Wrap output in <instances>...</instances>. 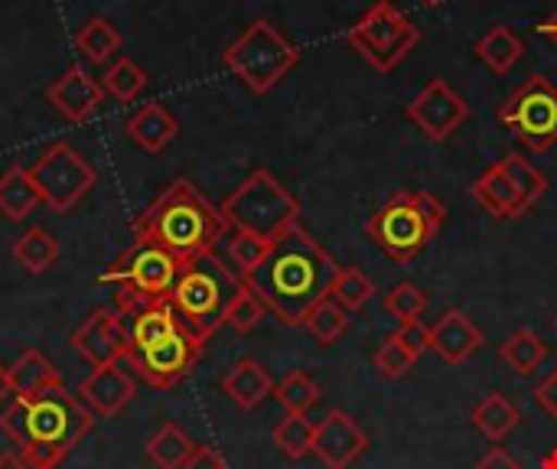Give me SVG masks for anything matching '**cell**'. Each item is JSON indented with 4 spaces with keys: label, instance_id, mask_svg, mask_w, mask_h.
<instances>
[{
    "label": "cell",
    "instance_id": "cell-1",
    "mask_svg": "<svg viewBox=\"0 0 557 469\" xmlns=\"http://www.w3.org/2000/svg\"><path fill=\"white\" fill-rule=\"evenodd\" d=\"M336 274L339 264L333 261V255L323 245H317L307 229L294 225L271 245L268 258L242 281L284 326H304L307 313L330 297Z\"/></svg>",
    "mask_w": 557,
    "mask_h": 469
},
{
    "label": "cell",
    "instance_id": "cell-2",
    "mask_svg": "<svg viewBox=\"0 0 557 469\" xmlns=\"http://www.w3.org/2000/svg\"><path fill=\"white\" fill-rule=\"evenodd\" d=\"M95 415L62 382L33 398H13L0 415V431L20 444L29 469H55L91 431Z\"/></svg>",
    "mask_w": 557,
    "mask_h": 469
},
{
    "label": "cell",
    "instance_id": "cell-3",
    "mask_svg": "<svg viewBox=\"0 0 557 469\" xmlns=\"http://www.w3.org/2000/svg\"><path fill=\"white\" fill-rule=\"evenodd\" d=\"M127 326L124 366L147 385L166 392L193 375L196 362L206 353V343L180 320L170 297L140 307L131 317H121Z\"/></svg>",
    "mask_w": 557,
    "mask_h": 469
},
{
    "label": "cell",
    "instance_id": "cell-4",
    "mask_svg": "<svg viewBox=\"0 0 557 469\" xmlns=\"http://www.w3.org/2000/svg\"><path fill=\"white\" fill-rule=\"evenodd\" d=\"M232 225L189 180H173L134 222V238L166 248L180 264L212 255Z\"/></svg>",
    "mask_w": 557,
    "mask_h": 469
},
{
    "label": "cell",
    "instance_id": "cell-5",
    "mask_svg": "<svg viewBox=\"0 0 557 469\" xmlns=\"http://www.w3.org/2000/svg\"><path fill=\"white\" fill-rule=\"evenodd\" d=\"M447 222V206L428 189H408L385 199L366 222L369 238L395 261L411 264Z\"/></svg>",
    "mask_w": 557,
    "mask_h": 469
},
{
    "label": "cell",
    "instance_id": "cell-6",
    "mask_svg": "<svg viewBox=\"0 0 557 469\" xmlns=\"http://www.w3.org/2000/svg\"><path fill=\"white\" fill-rule=\"evenodd\" d=\"M242 287H245V281L235 277L232 268L225 261H219L212 251V255H202L180 268V277L170 291V304L180 313V320L202 343H209L225 326L228 307Z\"/></svg>",
    "mask_w": 557,
    "mask_h": 469
},
{
    "label": "cell",
    "instance_id": "cell-7",
    "mask_svg": "<svg viewBox=\"0 0 557 469\" xmlns=\"http://www.w3.org/2000/svg\"><path fill=\"white\" fill-rule=\"evenodd\" d=\"M219 209L232 232H251L268 242H277L284 232L300 225L297 196L271 170L248 173V180L238 183Z\"/></svg>",
    "mask_w": 557,
    "mask_h": 469
},
{
    "label": "cell",
    "instance_id": "cell-8",
    "mask_svg": "<svg viewBox=\"0 0 557 469\" xmlns=\"http://www.w3.org/2000/svg\"><path fill=\"white\" fill-rule=\"evenodd\" d=\"M180 268L183 264L166 248L134 238L131 248L117 255L101 274V284L114 287V310L121 317H131L153 300H166L180 277Z\"/></svg>",
    "mask_w": 557,
    "mask_h": 469
},
{
    "label": "cell",
    "instance_id": "cell-9",
    "mask_svg": "<svg viewBox=\"0 0 557 469\" xmlns=\"http://www.w3.org/2000/svg\"><path fill=\"white\" fill-rule=\"evenodd\" d=\"M222 59L242 85H248L255 95H268L300 62V49L271 20L261 16V20H251L225 46Z\"/></svg>",
    "mask_w": 557,
    "mask_h": 469
},
{
    "label": "cell",
    "instance_id": "cell-10",
    "mask_svg": "<svg viewBox=\"0 0 557 469\" xmlns=\"http://www.w3.org/2000/svg\"><path fill=\"white\" fill-rule=\"evenodd\" d=\"M349 46L379 72H392L421 39V29L392 3L375 0L346 33Z\"/></svg>",
    "mask_w": 557,
    "mask_h": 469
},
{
    "label": "cell",
    "instance_id": "cell-11",
    "mask_svg": "<svg viewBox=\"0 0 557 469\" xmlns=\"http://www.w3.org/2000/svg\"><path fill=\"white\" fill-rule=\"evenodd\" d=\"M496 118L532 153L552 150L557 144V85L545 75H532L499 104Z\"/></svg>",
    "mask_w": 557,
    "mask_h": 469
},
{
    "label": "cell",
    "instance_id": "cell-12",
    "mask_svg": "<svg viewBox=\"0 0 557 469\" xmlns=\"http://www.w3.org/2000/svg\"><path fill=\"white\" fill-rule=\"evenodd\" d=\"M33 183L42 196V202L55 212H69L75 209L95 186V166L65 140L49 144L39 160L29 166Z\"/></svg>",
    "mask_w": 557,
    "mask_h": 469
},
{
    "label": "cell",
    "instance_id": "cell-13",
    "mask_svg": "<svg viewBox=\"0 0 557 469\" xmlns=\"http://www.w3.org/2000/svg\"><path fill=\"white\" fill-rule=\"evenodd\" d=\"M408 118L431 144H441L463 127V121L470 118V104L444 78H431L408 104Z\"/></svg>",
    "mask_w": 557,
    "mask_h": 469
},
{
    "label": "cell",
    "instance_id": "cell-14",
    "mask_svg": "<svg viewBox=\"0 0 557 469\" xmlns=\"http://www.w3.org/2000/svg\"><path fill=\"white\" fill-rule=\"evenodd\" d=\"M72 349L91 366H111L124 359L127 349V326L117 310L98 307L85 317V323L72 333Z\"/></svg>",
    "mask_w": 557,
    "mask_h": 469
},
{
    "label": "cell",
    "instance_id": "cell-15",
    "mask_svg": "<svg viewBox=\"0 0 557 469\" xmlns=\"http://www.w3.org/2000/svg\"><path fill=\"white\" fill-rule=\"evenodd\" d=\"M369 447L366 431L356 424V418H349L346 411L333 408L320 424H317V437H313V454L320 457V464L326 469H349Z\"/></svg>",
    "mask_w": 557,
    "mask_h": 469
},
{
    "label": "cell",
    "instance_id": "cell-16",
    "mask_svg": "<svg viewBox=\"0 0 557 469\" xmlns=\"http://www.w3.org/2000/svg\"><path fill=\"white\" fill-rule=\"evenodd\" d=\"M134 395H137V385L131 372L124 369V362L98 366L78 385V398L95 418H117L134 402Z\"/></svg>",
    "mask_w": 557,
    "mask_h": 469
},
{
    "label": "cell",
    "instance_id": "cell-17",
    "mask_svg": "<svg viewBox=\"0 0 557 469\" xmlns=\"http://www.w3.org/2000/svg\"><path fill=\"white\" fill-rule=\"evenodd\" d=\"M46 101L65 118V121H88L101 101H104V88L101 82L85 72L82 65H69L59 78H52V85L46 88Z\"/></svg>",
    "mask_w": 557,
    "mask_h": 469
},
{
    "label": "cell",
    "instance_id": "cell-18",
    "mask_svg": "<svg viewBox=\"0 0 557 469\" xmlns=\"http://www.w3.org/2000/svg\"><path fill=\"white\" fill-rule=\"evenodd\" d=\"M483 330L463 313V310H447L434 326H431V349L447 362V366H463L480 346H483Z\"/></svg>",
    "mask_w": 557,
    "mask_h": 469
},
{
    "label": "cell",
    "instance_id": "cell-19",
    "mask_svg": "<svg viewBox=\"0 0 557 469\" xmlns=\"http://www.w3.org/2000/svg\"><path fill=\"white\" fill-rule=\"evenodd\" d=\"M470 193L480 202V209H486L493 219H522L519 189H516L512 176L506 173V166L499 160L470 186Z\"/></svg>",
    "mask_w": 557,
    "mask_h": 469
},
{
    "label": "cell",
    "instance_id": "cell-20",
    "mask_svg": "<svg viewBox=\"0 0 557 469\" xmlns=\"http://www.w3.org/2000/svg\"><path fill=\"white\" fill-rule=\"evenodd\" d=\"M176 134H180V121L157 101L144 104L140 111L127 118V137L147 153H160L163 147L176 140Z\"/></svg>",
    "mask_w": 557,
    "mask_h": 469
},
{
    "label": "cell",
    "instance_id": "cell-21",
    "mask_svg": "<svg viewBox=\"0 0 557 469\" xmlns=\"http://www.w3.org/2000/svg\"><path fill=\"white\" fill-rule=\"evenodd\" d=\"M222 392L245 411L258 408L271 392H274V379L271 372L258 362V359H242L225 379H222Z\"/></svg>",
    "mask_w": 557,
    "mask_h": 469
},
{
    "label": "cell",
    "instance_id": "cell-22",
    "mask_svg": "<svg viewBox=\"0 0 557 469\" xmlns=\"http://www.w3.org/2000/svg\"><path fill=\"white\" fill-rule=\"evenodd\" d=\"M39 202H42V196H39V189L33 183L29 166H23V163L7 166L3 176H0V212L10 222H23Z\"/></svg>",
    "mask_w": 557,
    "mask_h": 469
},
{
    "label": "cell",
    "instance_id": "cell-23",
    "mask_svg": "<svg viewBox=\"0 0 557 469\" xmlns=\"http://www.w3.org/2000/svg\"><path fill=\"white\" fill-rule=\"evenodd\" d=\"M7 372H10V392H13V398H33L42 388L62 382L59 369L39 349H26Z\"/></svg>",
    "mask_w": 557,
    "mask_h": 469
},
{
    "label": "cell",
    "instance_id": "cell-24",
    "mask_svg": "<svg viewBox=\"0 0 557 469\" xmlns=\"http://www.w3.org/2000/svg\"><path fill=\"white\" fill-rule=\"evenodd\" d=\"M476 55L480 62L496 72V75H509L519 59L525 55V46L522 39L509 29V26H490L480 39H476Z\"/></svg>",
    "mask_w": 557,
    "mask_h": 469
},
{
    "label": "cell",
    "instance_id": "cell-25",
    "mask_svg": "<svg viewBox=\"0 0 557 469\" xmlns=\"http://www.w3.org/2000/svg\"><path fill=\"white\" fill-rule=\"evenodd\" d=\"M62 255V245L55 242L52 232H46L42 225H29L16 242H13V261L29 271V274H46Z\"/></svg>",
    "mask_w": 557,
    "mask_h": 469
},
{
    "label": "cell",
    "instance_id": "cell-26",
    "mask_svg": "<svg viewBox=\"0 0 557 469\" xmlns=\"http://www.w3.org/2000/svg\"><path fill=\"white\" fill-rule=\"evenodd\" d=\"M121 42H124L121 29L111 20H104V16H88L78 26V33H75V49L91 65H101V62L114 59V52L121 49Z\"/></svg>",
    "mask_w": 557,
    "mask_h": 469
},
{
    "label": "cell",
    "instance_id": "cell-27",
    "mask_svg": "<svg viewBox=\"0 0 557 469\" xmlns=\"http://www.w3.org/2000/svg\"><path fill=\"white\" fill-rule=\"evenodd\" d=\"M196 444L180 424H163L150 441H147V460L157 469H183L193 457Z\"/></svg>",
    "mask_w": 557,
    "mask_h": 469
},
{
    "label": "cell",
    "instance_id": "cell-28",
    "mask_svg": "<svg viewBox=\"0 0 557 469\" xmlns=\"http://www.w3.org/2000/svg\"><path fill=\"white\" fill-rule=\"evenodd\" d=\"M499 359L516 372V375H532L545 359H548V346L535 330H516L503 346H499Z\"/></svg>",
    "mask_w": 557,
    "mask_h": 469
},
{
    "label": "cell",
    "instance_id": "cell-29",
    "mask_svg": "<svg viewBox=\"0 0 557 469\" xmlns=\"http://www.w3.org/2000/svg\"><path fill=\"white\" fill-rule=\"evenodd\" d=\"M522 415L519 408L506 398V395H486L476 408H473V424L480 428V434H486L490 441H506L516 428H519Z\"/></svg>",
    "mask_w": 557,
    "mask_h": 469
},
{
    "label": "cell",
    "instance_id": "cell-30",
    "mask_svg": "<svg viewBox=\"0 0 557 469\" xmlns=\"http://www.w3.org/2000/svg\"><path fill=\"white\" fill-rule=\"evenodd\" d=\"M499 163L506 166V173L512 176V183H516V189H519L522 215H525V212H532V209L539 206V199L548 193V176H545V173L529 160V157H522V153H506Z\"/></svg>",
    "mask_w": 557,
    "mask_h": 469
},
{
    "label": "cell",
    "instance_id": "cell-31",
    "mask_svg": "<svg viewBox=\"0 0 557 469\" xmlns=\"http://www.w3.org/2000/svg\"><path fill=\"white\" fill-rule=\"evenodd\" d=\"M101 88H104V95L117 98L121 104H131V101L140 98V91L147 88V72H144L131 55H117V59L104 69Z\"/></svg>",
    "mask_w": 557,
    "mask_h": 469
},
{
    "label": "cell",
    "instance_id": "cell-32",
    "mask_svg": "<svg viewBox=\"0 0 557 469\" xmlns=\"http://www.w3.org/2000/svg\"><path fill=\"white\" fill-rule=\"evenodd\" d=\"M274 402L287 411V415H307L317 402H320V385L307 375V372H287L277 385H274Z\"/></svg>",
    "mask_w": 557,
    "mask_h": 469
},
{
    "label": "cell",
    "instance_id": "cell-33",
    "mask_svg": "<svg viewBox=\"0 0 557 469\" xmlns=\"http://www.w3.org/2000/svg\"><path fill=\"white\" fill-rule=\"evenodd\" d=\"M330 297H333L346 313H356V310H362V307L375 297V284H372V277H369L366 271H359V268H339Z\"/></svg>",
    "mask_w": 557,
    "mask_h": 469
},
{
    "label": "cell",
    "instance_id": "cell-34",
    "mask_svg": "<svg viewBox=\"0 0 557 469\" xmlns=\"http://www.w3.org/2000/svg\"><path fill=\"white\" fill-rule=\"evenodd\" d=\"M313 437H317V424L307 415H287L274 428V444L290 460H304L307 454H313Z\"/></svg>",
    "mask_w": 557,
    "mask_h": 469
},
{
    "label": "cell",
    "instance_id": "cell-35",
    "mask_svg": "<svg viewBox=\"0 0 557 469\" xmlns=\"http://www.w3.org/2000/svg\"><path fill=\"white\" fill-rule=\"evenodd\" d=\"M304 326H307V333H310L320 346H333V343L346 333L349 313H346L333 297H326L323 304H317V307L307 313Z\"/></svg>",
    "mask_w": 557,
    "mask_h": 469
},
{
    "label": "cell",
    "instance_id": "cell-36",
    "mask_svg": "<svg viewBox=\"0 0 557 469\" xmlns=\"http://www.w3.org/2000/svg\"><path fill=\"white\" fill-rule=\"evenodd\" d=\"M385 310H388V317L398 320L401 326H405V323H418V320L424 317V310H428V297H424V291L414 287L411 281H401V284H395L392 294L385 297Z\"/></svg>",
    "mask_w": 557,
    "mask_h": 469
},
{
    "label": "cell",
    "instance_id": "cell-37",
    "mask_svg": "<svg viewBox=\"0 0 557 469\" xmlns=\"http://www.w3.org/2000/svg\"><path fill=\"white\" fill-rule=\"evenodd\" d=\"M271 245H274V242H268V238H261V235L235 232V235H232V242H228V258L235 261V268H238V271H242V277H245V274H251V271L268 258Z\"/></svg>",
    "mask_w": 557,
    "mask_h": 469
},
{
    "label": "cell",
    "instance_id": "cell-38",
    "mask_svg": "<svg viewBox=\"0 0 557 469\" xmlns=\"http://www.w3.org/2000/svg\"><path fill=\"white\" fill-rule=\"evenodd\" d=\"M264 317H268V307H264V304H261V297L245 284V287L238 291V297L232 300L225 323H228L232 330H238V333H251Z\"/></svg>",
    "mask_w": 557,
    "mask_h": 469
},
{
    "label": "cell",
    "instance_id": "cell-39",
    "mask_svg": "<svg viewBox=\"0 0 557 469\" xmlns=\"http://www.w3.org/2000/svg\"><path fill=\"white\" fill-rule=\"evenodd\" d=\"M372 362H375L379 375H385V379H401V375L411 372V366H414L418 359L405 349V343H401L398 336H388V340L379 346V353H375Z\"/></svg>",
    "mask_w": 557,
    "mask_h": 469
},
{
    "label": "cell",
    "instance_id": "cell-40",
    "mask_svg": "<svg viewBox=\"0 0 557 469\" xmlns=\"http://www.w3.org/2000/svg\"><path fill=\"white\" fill-rule=\"evenodd\" d=\"M401 343H405V349L418 359L421 353H428L431 349V326H424L421 320L418 323H405V326H398V333H395Z\"/></svg>",
    "mask_w": 557,
    "mask_h": 469
},
{
    "label": "cell",
    "instance_id": "cell-41",
    "mask_svg": "<svg viewBox=\"0 0 557 469\" xmlns=\"http://www.w3.org/2000/svg\"><path fill=\"white\" fill-rule=\"evenodd\" d=\"M183 469H228V467H225V457H222L219 451H212V447H199V444H196L193 457L186 460V467Z\"/></svg>",
    "mask_w": 557,
    "mask_h": 469
},
{
    "label": "cell",
    "instance_id": "cell-42",
    "mask_svg": "<svg viewBox=\"0 0 557 469\" xmlns=\"http://www.w3.org/2000/svg\"><path fill=\"white\" fill-rule=\"evenodd\" d=\"M535 398H539V405L548 411V418L557 424V369L535 388Z\"/></svg>",
    "mask_w": 557,
    "mask_h": 469
},
{
    "label": "cell",
    "instance_id": "cell-43",
    "mask_svg": "<svg viewBox=\"0 0 557 469\" xmlns=\"http://www.w3.org/2000/svg\"><path fill=\"white\" fill-rule=\"evenodd\" d=\"M476 469H522L519 467V460L509 454V451H503V447H493L480 464H476Z\"/></svg>",
    "mask_w": 557,
    "mask_h": 469
},
{
    "label": "cell",
    "instance_id": "cell-44",
    "mask_svg": "<svg viewBox=\"0 0 557 469\" xmlns=\"http://www.w3.org/2000/svg\"><path fill=\"white\" fill-rule=\"evenodd\" d=\"M539 33H542L545 39H552V42L557 46V10L548 16V20H542V23H539Z\"/></svg>",
    "mask_w": 557,
    "mask_h": 469
},
{
    "label": "cell",
    "instance_id": "cell-45",
    "mask_svg": "<svg viewBox=\"0 0 557 469\" xmlns=\"http://www.w3.org/2000/svg\"><path fill=\"white\" fill-rule=\"evenodd\" d=\"M0 469H29V464L20 454H0Z\"/></svg>",
    "mask_w": 557,
    "mask_h": 469
},
{
    "label": "cell",
    "instance_id": "cell-46",
    "mask_svg": "<svg viewBox=\"0 0 557 469\" xmlns=\"http://www.w3.org/2000/svg\"><path fill=\"white\" fill-rule=\"evenodd\" d=\"M7 395H13V392H10V372L0 366V402H3Z\"/></svg>",
    "mask_w": 557,
    "mask_h": 469
},
{
    "label": "cell",
    "instance_id": "cell-47",
    "mask_svg": "<svg viewBox=\"0 0 557 469\" xmlns=\"http://www.w3.org/2000/svg\"><path fill=\"white\" fill-rule=\"evenodd\" d=\"M542 469H557V451H552V454L542 460Z\"/></svg>",
    "mask_w": 557,
    "mask_h": 469
},
{
    "label": "cell",
    "instance_id": "cell-48",
    "mask_svg": "<svg viewBox=\"0 0 557 469\" xmlns=\"http://www.w3.org/2000/svg\"><path fill=\"white\" fill-rule=\"evenodd\" d=\"M424 3H444V0H424Z\"/></svg>",
    "mask_w": 557,
    "mask_h": 469
},
{
    "label": "cell",
    "instance_id": "cell-49",
    "mask_svg": "<svg viewBox=\"0 0 557 469\" xmlns=\"http://www.w3.org/2000/svg\"><path fill=\"white\" fill-rule=\"evenodd\" d=\"M555 330H557V317H555Z\"/></svg>",
    "mask_w": 557,
    "mask_h": 469
}]
</instances>
